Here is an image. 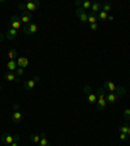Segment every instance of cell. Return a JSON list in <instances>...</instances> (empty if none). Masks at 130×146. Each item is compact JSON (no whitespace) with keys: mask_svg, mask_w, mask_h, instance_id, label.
Returning a JSON list of instances; mask_svg holds the SVG:
<instances>
[{"mask_svg":"<svg viewBox=\"0 0 130 146\" xmlns=\"http://www.w3.org/2000/svg\"><path fill=\"white\" fill-rule=\"evenodd\" d=\"M102 88H103L104 90H108V93H113V94H116L118 99H120L124 94H126V89L116 85V84H113L112 81H104V84H103Z\"/></svg>","mask_w":130,"mask_h":146,"instance_id":"1","label":"cell"},{"mask_svg":"<svg viewBox=\"0 0 130 146\" xmlns=\"http://www.w3.org/2000/svg\"><path fill=\"white\" fill-rule=\"evenodd\" d=\"M95 94L98 95V100H96V110L98 111H103L107 107V99H106V90L103 88H98L96 93Z\"/></svg>","mask_w":130,"mask_h":146,"instance_id":"2","label":"cell"},{"mask_svg":"<svg viewBox=\"0 0 130 146\" xmlns=\"http://www.w3.org/2000/svg\"><path fill=\"white\" fill-rule=\"evenodd\" d=\"M39 7H40L39 0H34V1H27V3H20L18 4V9H20L21 12L27 11V12H30V13H34Z\"/></svg>","mask_w":130,"mask_h":146,"instance_id":"3","label":"cell"},{"mask_svg":"<svg viewBox=\"0 0 130 146\" xmlns=\"http://www.w3.org/2000/svg\"><path fill=\"white\" fill-rule=\"evenodd\" d=\"M21 140V137L18 136V134H11V133H3L1 137H0V141L3 145H12L13 142H18V141Z\"/></svg>","mask_w":130,"mask_h":146,"instance_id":"4","label":"cell"},{"mask_svg":"<svg viewBox=\"0 0 130 146\" xmlns=\"http://www.w3.org/2000/svg\"><path fill=\"white\" fill-rule=\"evenodd\" d=\"M9 27H11V29H15V30H20V29H21L22 22H21L20 16L13 15L12 17H11V20H9Z\"/></svg>","mask_w":130,"mask_h":146,"instance_id":"5","label":"cell"},{"mask_svg":"<svg viewBox=\"0 0 130 146\" xmlns=\"http://www.w3.org/2000/svg\"><path fill=\"white\" fill-rule=\"evenodd\" d=\"M83 91L87 94V102H88V103H90V104H95V103H96L98 95L95 94V93H92V91H91L90 85H85V86H83Z\"/></svg>","mask_w":130,"mask_h":146,"instance_id":"6","label":"cell"},{"mask_svg":"<svg viewBox=\"0 0 130 146\" xmlns=\"http://www.w3.org/2000/svg\"><path fill=\"white\" fill-rule=\"evenodd\" d=\"M76 16L82 24H86L88 21V13L86 11H83L82 8H76Z\"/></svg>","mask_w":130,"mask_h":146,"instance_id":"7","label":"cell"},{"mask_svg":"<svg viewBox=\"0 0 130 146\" xmlns=\"http://www.w3.org/2000/svg\"><path fill=\"white\" fill-rule=\"evenodd\" d=\"M35 33H38V25L36 24L31 22V24L24 26V34H26V35H33V34H35Z\"/></svg>","mask_w":130,"mask_h":146,"instance_id":"8","label":"cell"},{"mask_svg":"<svg viewBox=\"0 0 130 146\" xmlns=\"http://www.w3.org/2000/svg\"><path fill=\"white\" fill-rule=\"evenodd\" d=\"M39 81V77L38 76H35L34 78H31V80H27L26 82H24V89L26 91H31L34 89V86L36 85V82Z\"/></svg>","mask_w":130,"mask_h":146,"instance_id":"9","label":"cell"},{"mask_svg":"<svg viewBox=\"0 0 130 146\" xmlns=\"http://www.w3.org/2000/svg\"><path fill=\"white\" fill-rule=\"evenodd\" d=\"M21 22L24 24V26H26V25L31 24V21H33V13L27 12V11H24V12L21 13Z\"/></svg>","mask_w":130,"mask_h":146,"instance_id":"10","label":"cell"},{"mask_svg":"<svg viewBox=\"0 0 130 146\" xmlns=\"http://www.w3.org/2000/svg\"><path fill=\"white\" fill-rule=\"evenodd\" d=\"M4 35H5V38L8 40H15L16 38L18 36V30H15V29H11V27H9L8 30L5 31Z\"/></svg>","mask_w":130,"mask_h":146,"instance_id":"11","label":"cell"},{"mask_svg":"<svg viewBox=\"0 0 130 146\" xmlns=\"http://www.w3.org/2000/svg\"><path fill=\"white\" fill-rule=\"evenodd\" d=\"M16 61H17V65H18V67H20V68H24V69L27 67V65H29V59H27L26 56H18Z\"/></svg>","mask_w":130,"mask_h":146,"instance_id":"12","label":"cell"},{"mask_svg":"<svg viewBox=\"0 0 130 146\" xmlns=\"http://www.w3.org/2000/svg\"><path fill=\"white\" fill-rule=\"evenodd\" d=\"M5 80H7V81H9V82H17V84H20V82H21L20 77H17L13 72L5 73Z\"/></svg>","mask_w":130,"mask_h":146,"instance_id":"13","label":"cell"},{"mask_svg":"<svg viewBox=\"0 0 130 146\" xmlns=\"http://www.w3.org/2000/svg\"><path fill=\"white\" fill-rule=\"evenodd\" d=\"M106 99H107V103L115 104L116 102L118 100V98H117V95L113 94V93H107V94H106Z\"/></svg>","mask_w":130,"mask_h":146,"instance_id":"14","label":"cell"},{"mask_svg":"<svg viewBox=\"0 0 130 146\" xmlns=\"http://www.w3.org/2000/svg\"><path fill=\"white\" fill-rule=\"evenodd\" d=\"M22 120V112L21 111H16V112H13L12 115V121L16 123V124H18V123H21Z\"/></svg>","mask_w":130,"mask_h":146,"instance_id":"15","label":"cell"},{"mask_svg":"<svg viewBox=\"0 0 130 146\" xmlns=\"http://www.w3.org/2000/svg\"><path fill=\"white\" fill-rule=\"evenodd\" d=\"M7 68H8L9 72H13V73H15V72H16V69L18 68L17 61H16V60H9V61H8V64H7Z\"/></svg>","mask_w":130,"mask_h":146,"instance_id":"16","label":"cell"},{"mask_svg":"<svg viewBox=\"0 0 130 146\" xmlns=\"http://www.w3.org/2000/svg\"><path fill=\"white\" fill-rule=\"evenodd\" d=\"M102 11V4L100 3H92L91 4V9H90V12H92V13H95V15H98V13Z\"/></svg>","mask_w":130,"mask_h":146,"instance_id":"17","label":"cell"},{"mask_svg":"<svg viewBox=\"0 0 130 146\" xmlns=\"http://www.w3.org/2000/svg\"><path fill=\"white\" fill-rule=\"evenodd\" d=\"M38 145L39 146H49V142H48V140H47V136H46L44 132L40 133V141H39Z\"/></svg>","mask_w":130,"mask_h":146,"instance_id":"18","label":"cell"},{"mask_svg":"<svg viewBox=\"0 0 130 146\" xmlns=\"http://www.w3.org/2000/svg\"><path fill=\"white\" fill-rule=\"evenodd\" d=\"M8 58H9V60H17V58H18V52H17V50H15V48L9 50V52H8Z\"/></svg>","mask_w":130,"mask_h":146,"instance_id":"19","label":"cell"},{"mask_svg":"<svg viewBox=\"0 0 130 146\" xmlns=\"http://www.w3.org/2000/svg\"><path fill=\"white\" fill-rule=\"evenodd\" d=\"M88 24H98V15H95V13L90 12L88 13Z\"/></svg>","mask_w":130,"mask_h":146,"instance_id":"20","label":"cell"},{"mask_svg":"<svg viewBox=\"0 0 130 146\" xmlns=\"http://www.w3.org/2000/svg\"><path fill=\"white\" fill-rule=\"evenodd\" d=\"M29 140H30V142H33V143H39L40 134H30V136H29Z\"/></svg>","mask_w":130,"mask_h":146,"instance_id":"21","label":"cell"},{"mask_svg":"<svg viewBox=\"0 0 130 146\" xmlns=\"http://www.w3.org/2000/svg\"><path fill=\"white\" fill-rule=\"evenodd\" d=\"M91 4H92V1H90V0H86V1H82V9L83 11H90L91 9Z\"/></svg>","mask_w":130,"mask_h":146,"instance_id":"22","label":"cell"},{"mask_svg":"<svg viewBox=\"0 0 130 146\" xmlns=\"http://www.w3.org/2000/svg\"><path fill=\"white\" fill-rule=\"evenodd\" d=\"M98 20H100V21H106V20H108V13L100 11V12L98 13Z\"/></svg>","mask_w":130,"mask_h":146,"instance_id":"23","label":"cell"},{"mask_svg":"<svg viewBox=\"0 0 130 146\" xmlns=\"http://www.w3.org/2000/svg\"><path fill=\"white\" fill-rule=\"evenodd\" d=\"M111 9H112V4L111 3H103L102 4V11H103V12L108 13Z\"/></svg>","mask_w":130,"mask_h":146,"instance_id":"24","label":"cell"},{"mask_svg":"<svg viewBox=\"0 0 130 146\" xmlns=\"http://www.w3.org/2000/svg\"><path fill=\"white\" fill-rule=\"evenodd\" d=\"M129 127H130V125L127 124V123H125L124 125H121V128H120V132H121V133L127 134V131H129Z\"/></svg>","mask_w":130,"mask_h":146,"instance_id":"25","label":"cell"},{"mask_svg":"<svg viewBox=\"0 0 130 146\" xmlns=\"http://www.w3.org/2000/svg\"><path fill=\"white\" fill-rule=\"evenodd\" d=\"M122 113H124V119H125V120H126V121H129V120H130V108H125Z\"/></svg>","mask_w":130,"mask_h":146,"instance_id":"26","label":"cell"},{"mask_svg":"<svg viewBox=\"0 0 130 146\" xmlns=\"http://www.w3.org/2000/svg\"><path fill=\"white\" fill-rule=\"evenodd\" d=\"M15 74H16V76H17V77H21L22 74H24V68H20V67H18L17 69H16Z\"/></svg>","mask_w":130,"mask_h":146,"instance_id":"27","label":"cell"},{"mask_svg":"<svg viewBox=\"0 0 130 146\" xmlns=\"http://www.w3.org/2000/svg\"><path fill=\"white\" fill-rule=\"evenodd\" d=\"M118 138H120L121 141H126L127 140V134L121 133V132H120V134H118Z\"/></svg>","mask_w":130,"mask_h":146,"instance_id":"28","label":"cell"},{"mask_svg":"<svg viewBox=\"0 0 130 146\" xmlns=\"http://www.w3.org/2000/svg\"><path fill=\"white\" fill-rule=\"evenodd\" d=\"M90 29H91L92 31H96L98 29H99V25H98V24H91V25H90Z\"/></svg>","mask_w":130,"mask_h":146,"instance_id":"29","label":"cell"},{"mask_svg":"<svg viewBox=\"0 0 130 146\" xmlns=\"http://www.w3.org/2000/svg\"><path fill=\"white\" fill-rule=\"evenodd\" d=\"M16 111H20V104H18V103L13 104V112H16Z\"/></svg>","mask_w":130,"mask_h":146,"instance_id":"30","label":"cell"},{"mask_svg":"<svg viewBox=\"0 0 130 146\" xmlns=\"http://www.w3.org/2000/svg\"><path fill=\"white\" fill-rule=\"evenodd\" d=\"M4 38H5V35H4V34H1V33H0V43L3 42V39H4Z\"/></svg>","mask_w":130,"mask_h":146,"instance_id":"31","label":"cell"},{"mask_svg":"<svg viewBox=\"0 0 130 146\" xmlns=\"http://www.w3.org/2000/svg\"><path fill=\"white\" fill-rule=\"evenodd\" d=\"M108 20H109V21H113V20H115V17H113V16H108Z\"/></svg>","mask_w":130,"mask_h":146,"instance_id":"32","label":"cell"},{"mask_svg":"<svg viewBox=\"0 0 130 146\" xmlns=\"http://www.w3.org/2000/svg\"><path fill=\"white\" fill-rule=\"evenodd\" d=\"M9 146H18V142H13L12 145H9Z\"/></svg>","mask_w":130,"mask_h":146,"instance_id":"33","label":"cell"},{"mask_svg":"<svg viewBox=\"0 0 130 146\" xmlns=\"http://www.w3.org/2000/svg\"><path fill=\"white\" fill-rule=\"evenodd\" d=\"M127 137H130V127H129V131H127Z\"/></svg>","mask_w":130,"mask_h":146,"instance_id":"34","label":"cell"},{"mask_svg":"<svg viewBox=\"0 0 130 146\" xmlns=\"http://www.w3.org/2000/svg\"><path fill=\"white\" fill-rule=\"evenodd\" d=\"M0 91H1V84H0Z\"/></svg>","mask_w":130,"mask_h":146,"instance_id":"35","label":"cell"},{"mask_svg":"<svg viewBox=\"0 0 130 146\" xmlns=\"http://www.w3.org/2000/svg\"><path fill=\"white\" fill-rule=\"evenodd\" d=\"M4 146H8V145H4Z\"/></svg>","mask_w":130,"mask_h":146,"instance_id":"36","label":"cell"}]
</instances>
